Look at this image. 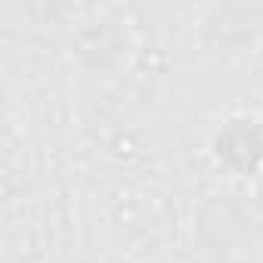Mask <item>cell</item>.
<instances>
[{
    "mask_svg": "<svg viewBox=\"0 0 263 263\" xmlns=\"http://www.w3.org/2000/svg\"><path fill=\"white\" fill-rule=\"evenodd\" d=\"M214 161L232 177H254L263 171V118L251 111L226 115L211 137Z\"/></svg>",
    "mask_w": 263,
    "mask_h": 263,
    "instance_id": "3957f363",
    "label": "cell"
},
{
    "mask_svg": "<svg viewBox=\"0 0 263 263\" xmlns=\"http://www.w3.org/2000/svg\"><path fill=\"white\" fill-rule=\"evenodd\" d=\"M71 65L87 78H118L137 56L130 19L115 10H90L68 31Z\"/></svg>",
    "mask_w": 263,
    "mask_h": 263,
    "instance_id": "6da1fadb",
    "label": "cell"
},
{
    "mask_svg": "<svg viewBox=\"0 0 263 263\" xmlns=\"http://www.w3.org/2000/svg\"><path fill=\"white\" fill-rule=\"evenodd\" d=\"M198 37L208 53L245 56L263 41V7L257 4H208L195 16Z\"/></svg>",
    "mask_w": 263,
    "mask_h": 263,
    "instance_id": "7a4b0ae2",
    "label": "cell"
}]
</instances>
